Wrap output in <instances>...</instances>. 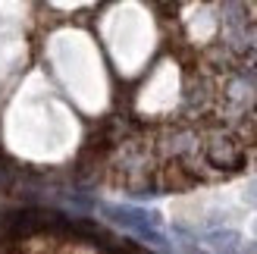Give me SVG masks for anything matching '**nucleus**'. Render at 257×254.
Returning a JSON list of instances; mask_svg holds the SVG:
<instances>
[{"label":"nucleus","instance_id":"nucleus-2","mask_svg":"<svg viewBox=\"0 0 257 254\" xmlns=\"http://www.w3.org/2000/svg\"><path fill=\"white\" fill-rule=\"evenodd\" d=\"M204 154H207V163L210 167H220V170H229L235 173L245 167V148L235 138H210L204 145Z\"/></svg>","mask_w":257,"mask_h":254},{"label":"nucleus","instance_id":"nucleus-3","mask_svg":"<svg viewBox=\"0 0 257 254\" xmlns=\"http://www.w3.org/2000/svg\"><path fill=\"white\" fill-rule=\"evenodd\" d=\"M204 242H207L216 254H238L241 248V235L235 229H213L204 235Z\"/></svg>","mask_w":257,"mask_h":254},{"label":"nucleus","instance_id":"nucleus-5","mask_svg":"<svg viewBox=\"0 0 257 254\" xmlns=\"http://www.w3.org/2000/svg\"><path fill=\"white\" fill-rule=\"evenodd\" d=\"M238 254H257V245H241Z\"/></svg>","mask_w":257,"mask_h":254},{"label":"nucleus","instance_id":"nucleus-4","mask_svg":"<svg viewBox=\"0 0 257 254\" xmlns=\"http://www.w3.org/2000/svg\"><path fill=\"white\" fill-rule=\"evenodd\" d=\"M245 198L251 201V204H257V179H254V182L248 185V192H245Z\"/></svg>","mask_w":257,"mask_h":254},{"label":"nucleus","instance_id":"nucleus-6","mask_svg":"<svg viewBox=\"0 0 257 254\" xmlns=\"http://www.w3.org/2000/svg\"><path fill=\"white\" fill-rule=\"evenodd\" d=\"M254 232H257V220H254Z\"/></svg>","mask_w":257,"mask_h":254},{"label":"nucleus","instance_id":"nucleus-1","mask_svg":"<svg viewBox=\"0 0 257 254\" xmlns=\"http://www.w3.org/2000/svg\"><path fill=\"white\" fill-rule=\"evenodd\" d=\"M110 217V223L122 226V229H132L141 238H148L154 245H166V238L157 232L160 226V213L157 210H145V207H125V204H104L100 207Z\"/></svg>","mask_w":257,"mask_h":254}]
</instances>
